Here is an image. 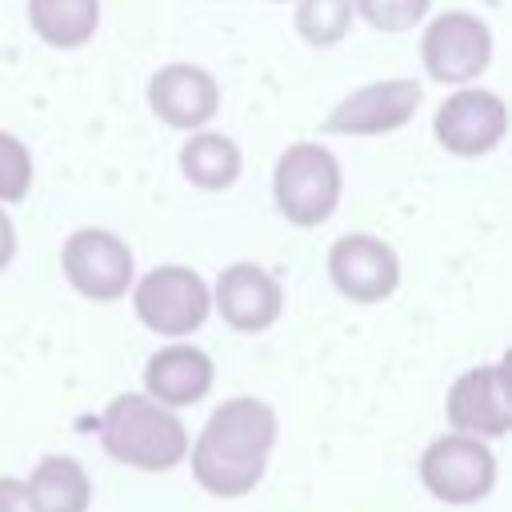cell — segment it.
Segmentation results:
<instances>
[{"label": "cell", "instance_id": "cell-1", "mask_svg": "<svg viewBox=\"0 0 512 512\" xmlns=\"http://www.w3.org/2000/svg\"><path fill=\"white\" fill-rule=\"evenodd\" d=\"M276 444V412L264 400L236 396L220 404L192 444L196 484L212 496H244L260 484Z\"/></svg>", "mask_w": 512, "mask_h": 512}, {"label": "cell", "instance_id": "cell-2", "mask_svg": "<svg viewBox=\"0 0 512 512\" xmlns=\"http://www.w3.org/2000/svg\"><path fill=\"white\" fill-rule=\"evenodd\" d=\"M100 440L112 460L144 472H168L188 456V432L172 416V408L136 392H124L108 404L100 420Z\"/></svg>", "mask_w": 512, "mask_h": 512}, {"label": "cell", "instance_id": "cell-3", "mask_svg": "<svg viewBox=\"0 0 512 512\" xmlns=\"http://www.w3.org/2000/svg\"><path fill=\"white\" fill-rule=\"evenodd\" d=\"M272 192H276V208L284 212V220L312 228L328 220L340 204V164L320 144H292L276 160Z\"/></svg>", "mask_w": 512, "mask_h": 512}, {"label": "cell", "instance_id": "cell-4", "mask_svg": "<svg viewBox=\"0 0 512 512\" xmlns=\"http://www.w3.org/2000/svg\"><path fill=\"white\" fill-rule=\"evenodd\" d=\"M132 304H136V316L152 332H160V336H192L208 320L212 296H208V284L192 268L164 264V268L148 272L136 284Z\"/></svg>", "mask_w": 512, "mask_h": 512}, {"label": "cell", "instance_id": "cell-5", "mask_svg": "<svg viewBox=\"0 0 512 512\" xmlns=\"http://www.w3.org/2000/svg\"><path fill=\"white\" fill-rule=\"evenodd\" d=\"M424 488L448 504H472L492 492L496 484V456L480 444V436L448 432L432 440L420 456Z\"/></svg>", "mask_w": 512, "mask_h": 512}, {"label": "cell", "instance_id": "cell-6", "mask_svg": "<svg viewBox=\"0 0 512 512\" xmlns=\"http://www.w3.org/2000/svg\"><path fill=\"white\" fill-rule=\"evenodd\" d=\"M64 276L72 288L88 300H120L132 284V248L104 232V228H80L64 240Z\"/></svg>", "mask_w": 512, "mask_h": 512}, {"label": "cell", "instance_id": "cell-7", "mask_svg": "<svg viewBox=\"0 0 512 512\" xmlns=\"http://www.w3.org/2000/svg\"><path fill=\"white\" fill-rule=\"evenodd\" d=\"M424 68L444 84L476 80L492 60V32L472 12H444L424 28Z\"/></svg>", "mask_w": 512, "mask_h": 512}, {"label": "cell", "instance_id": "cell-8", "mask_svg": "<svg viewBox=\"0 0 512 512\" xmlns=\"http://www.w3.org/2000/svg\"><path fill=\"white\" fill-rule=\"evenodd\" d=\"M448 424L464 436H504L512 428L508 364L468 368L448 392Z\"/></svg>", "mask_w": 512, "mask_h": 512}, {"label": "cell", "instance_id": "cell-9", "mask_svg": "<svg viewBox=\"0 0 512 512\" xmlns=\"http://www.w3.org/2000/svg\"><path fill=\"white\" fill-rule=\"evenodd\" d=\"M508 108L488 88H460L436 112V140L456 156H480L500 144Z\"/></svg>", "mask_w": 512, "mask_h": 512}, {"label": "cell", "instance_id": "cell-10", "mask_svg": "<svg viewBox=\"0 0 512 512\" xmlns=\"http://www.w3.org/2000/svg\"><path fill=\"white\" fill-rule=\"evenodd\" d=\"M328 272H332V284L356 304H376V300L392 296L400 284V260L376 236L336 240L328 252Z\"/></svg>", "mask_w": 512, "mask_h": 512}, {"label": "cell", "instance_id": "cell-11", "mask_svg": "<svg viewBox=\"0 0 512 512\" xmlns=\"http://www.w3.org/2000/svg\"><path fill=\"white\" fill-rule=\"evenodd\" d=\"M416 104H420L416 80H380V84H368V88H356L352 96H344L328 112L324 132H344V136L392 132L412 120Z\"/></svg>", "mask_w": 512, "mask_h": 512}, {"label": "cell", "instance_id": "cell-12", "mask_svg": "<svg viewBox=\"0 0 512 512\" xmlns=\"http://www.w3.org/2000/svg\"><path fill=\"white\" fill-rule=\"evenodd\" d=\"M216 312L236 332H264L280 316V284L260 264H232L216 280Z\"/></svg>", "mask_w": 512, "mask_h": 512}, {"label": "cell", "instance_id": "cell-13", "mask_svg": "<svg viewBox=\"0 0 512 512\" xmlns=\"http://www.w3.org/2000/svg\"><path fill=\"white\" fill-rule=\"evenodd\" d=\"M152 112L172 128H200L216 116L220 88L216 80L196 64H168L148 84Z\"/></svg>", "mask_w": 512, "mask_h": 512}, {"label": "cell", "instance_id": "cell-14", "mask_svg": "<svg viewBox=\"0 0 512 512\" xmlns=\"http://www.w3.org/2000/svg\"><path fill=\"white\" fill-rule=\"evenodd\" d=\"M144 388L164 408L196 404L212 388V360H208V352H200L192 344H168V348L152 352V360L144 368Z\"/></svg>", "mask_w": 512, "mask_h": 512}, {"label": "cell", "instance_id": "cell-15", "mask_svg": "<svg viewBox=\"0 0 512 512\" xmlns=\"http://www.w3.org/2000/svg\"><path fill=\"white\" fill-rule=\"evenodd\" d=\"M24 484L36 512H88L92 484L72 456H44Z\"/></svg>", "mask_w": 512, "mask_h": 512}, {"label": "cell", "instance_id": "cell-16", "mask_svg": "<svg viewBox=\"0 0 512 512\" xmlns=\"http://www.w3.org/2000/svg\"><path fill=\"white\" fill-rule=\"evenodd\" d=\"M36 36L52 48H80L100 24V0H28Z\"/></svg>", "mask_w": 512, "mask_h": 512}, {"label": "cell", "instance_id": "cell-17", "mask_svg": "<svg viewBox=\"0 0 512 512\" xmlns=\"http://www.w3.org/2000/svg\"><path fill=\"white\" fill-rule=\"evenodd\" d=\"M180 172L196 188H228L240 176V148L228 136L200 132L180 148Z\"/></svg>", "mask_w": 512, "mask_h": 512}, {"label": "cell", "instance_id": "cell-18", "mask_svg": "<svg viewBox=\"0 0 512 512\" xmlns=\"http://www.w3.org/2000/svg\"><path fill=\"white\" fill-rule=\"evenodd\" d=\"M348 24H352V0H300L296 8V28L316 48L344 40Z\"/></svg>", "mask_w": 512, "mask_h": 512}, {"label": "cell", "instance_id": "cell-19", "mask_svg": "<svg viewBox=\"0 0 512 512\" xmlns=\"http://www.w3.org/2000/svg\"><path fill=\"white\" fill-rule=\"evenodd\" d=\"M28 184H32V156L28 148L0 132V204H16L28 196Z\"/></svg>", "mask_w": 512, "mask_h": 512}, {"label": "cell", "instance_id": "cell-20", "mask_svg": "<svg viewBox=\"0 0 512 512\" xmlns=\"http://www.w3.org/2000/svg\"><path fill=\"white\" fill-rule=\"evenodd\" d=\"M432 0H352V8L380 32H408L424 20Z\"/></svg>", "mask_w": 512, "mask_h": 512}, {"label": "cell", "instance_id": "cell-21", "mask_svg": "<svg viewBox=\"0 0 512 512\" xmlns=\"http://www.w3.org/2000/svg\"><path fill=\"white\" fill-rule=\"evenodd\" d=\"M0 512H36L28 484L16 476H0Z\"/></svg>", "mask_w": 512, "mask_h": 512}, {"label": "cell", "instance_id": "cell-22", "mask_svg": "<svg viewBox=\"0 0 512 512\" xmlns=\"http://www.w3.org/2000/svg\"><path fill=\"white\" fill-rule=\"evenodd\" d=\"M12 252H16V232H12V220H8L4 212H0V272L8 268Z\"/></svg>", "mask_w": 512, "mask_h": 512}]
</instances>
